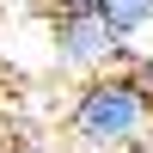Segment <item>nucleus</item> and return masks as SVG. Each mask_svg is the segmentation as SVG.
Here are the masks:
<instances>
[{"label": "nucleus", "mask_w": 153, "mask_h": 153, "mask_svg": "<svg viewBox=\"0 0 153 153\" xmlns=\"http://www.w3.org/2000/svg\"><path fill=\"white\" fill-rule=\"evenodd\" d=\"M0 147H6V129H0Z\"/></svg>", "instance_id": "obj_6"}, {"label": "nucleus", "mask_w": 153, "mask_h": 153, "mask_svg": "<svg viewBox=\"0 0 153 153\" xmlns=\"http://www.w3.org/2000/svg\"><path fill=\"white\" fill-rule=\"evenodd\" d=\"M92 12H98V19H104L129 49H141V37L153 31V0H98Z\"/></svg>", "instance_id": "obj_3"}, {"label": "nucleus", "mask_w": 153, "mask_h": 153, "mask_svg": "<svg viewBox=\"0 0 153 153\" xmlns=\"http://www.w3.org/2000/svg\"><path fill=\"white\" fill-rule=\"evenodd\" d=\"M92 6H98V0H43L49 19H61V12H92Z\"/></svg>", "instance_id": "obj_4"}, {"label": "nucleus", "mask_w": 153, "mask_h": 153, "mask_svg": "<svg viewBox=\"0 0 153 153\" xmlns=\"http://www.w3.org/2000/svg\"><path fill=\"white\" fill-rule=\"evenodd\" d=\"M0 153H43V147H37V141H25V135H6V147H0Z\"/></svg>", "instance_id": "obj_5"}, {"label": "nucleus", "mask_w": 153, "mask_h": 153, "mask_svg": "<svg viewBox=\"0 0 153 153\" xmlns=\"http://www.w3.org/2000/svg\"><path fill=\"white\" fill-rule=\"evenodd\" d=\"M147 123H153V98L117 68V74H98V80L74 86L61 129L80 153H135L147 141Z\"/></svg>", "instance_id": "obj_1"}, {"label": "nucleus", "mask_w": 153, "mask_h": 153, "mask_svg": "<svg viewBox=\"0 0 153 153\" xmlns=\"http://www.w3.org/2000/svg\"><path fill=\"white\" fill-rule=\"evenodd\" d=\"M49 55H55V68L98 80V74H117L129 61V43L98 12H61V19H49Z\"/></svg>", "instance_id": "obj_2"}]
</instances>
